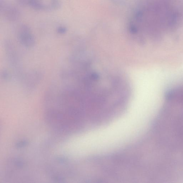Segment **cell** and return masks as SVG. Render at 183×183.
Returning a JSON list of instances; mask_svg holds the SVG:
<instances>
[{
    "label": "cell",
    "instance_id": "obj_1",
    "mask_svg": "<svg viewBox=\"0 0 183 183\" xmlns=\"http://www.w3.org/2000/svg\"><path fill=\"white\" fill-rule=\"evenodd\" d=\"M0 11L5 18L9 21H16L20 17L19 10L5 0L0 1Z\"/></svg>",
    "mask_w": 183,
    "mask_h": 183
},
{
    "label": "cell",
    "instance_id": "obj_2",
    "mask_svg": "<svg viewBox=\"0 0 183 183\" xmlns=\"http://www.w3.org/2000/svg\"><path fill=\"white\" fill-rule=\"evenodd\" d=\"M18 36L21 43L27 47H32L35 44V37L28 25H20L18 30Z\"/></svg>",
    "mask_w": 183,
    "mask_h": 183
},
{
    "label": "cell",
    "instance_id": "obj_3",
    "mask_svg": "<svg viewBox=\"0 0 183 183\" xmlns=\"http://www.w3.org/2000/svg\"><path fill=\"white\" fill-rule=\"evenodd\" d=\"M61 3L59 0H51L50 7L51 10H57L60 8Z\"/></svg>",
    "mask_w": 183,
    "mask_h": 183
},
{
    "label": "cell",
    "instance_id": "obj_4",
    "mask_svg": "<svg viewBox=\"0 0 183 183\" xmlns=\"http://www.w3.org/2000/svg\"><path fill=\"white\" fill-rule=\"evenodd\" d=\"M67 31V29L65 27L60 26L57 29L58 33L61 34L65 33Z\"/></svg>",
    "mask_w": 183,
    "mask_h": 183
}]
</instances>
